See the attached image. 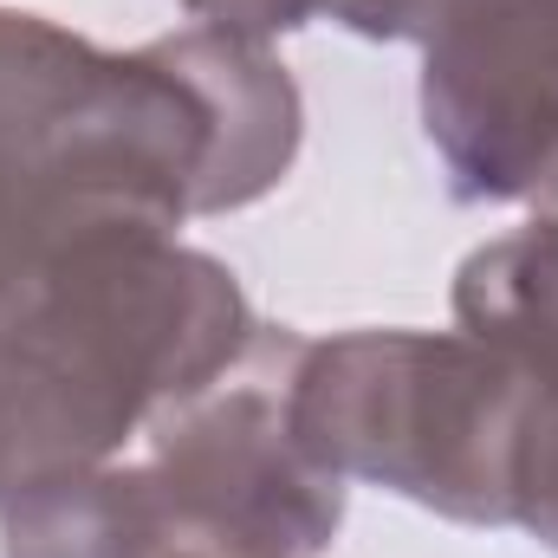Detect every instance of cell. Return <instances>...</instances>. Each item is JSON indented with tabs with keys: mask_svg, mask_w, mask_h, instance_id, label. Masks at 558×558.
<instances>
[{
	"mask_svg": "<svg viewBox=\"0 0 558 558\" xmlns=\"http://www.w3.org/2000/svg\"><path fill=\"white\" fill-rule=\"evenodd\" d=\"M422 131L454 202H526L558 221V59L500 0H468L422 39Z\"/></svg>",
	"mask_w": 558,
	"mask_h": 558,
	"instance_id": "obj_5",
	"label": "cell"
},
{
	"mask_svg": "<svg viewBox=\"0 0 558 558\" xmlns=\"http://www.w3.org/2000/svg\"><path fill=\"white\" fill-rule=\"evenodd\" d=\"M286 416L344 481L461 526H520L558 441V390L468 331L286 338Z\"/></svg>",
	"mask_w": 558,
	"mask_h": 558,
	"instance_id": "obj_3",
	"label": "cell"
},
{
	"mask_svg": "<svg viewBox=\"0 0 558 558\" xmlns=\"http://www.w3.org/2000/svg\"><path fill=\"white\" fill-rule=\"evenodd\" d=\"M454 7H468V0H338L331 20L357 39H416L422 46Z\"/></svg>",
	"mask_w": 558,
	"mask_h": 558,
	"instance_id": "obj_9",
	"label": "cell"
},
{
	"mask_svg": "<svg viewBox=\"0 0 558 558\" xmlns=\"http://www.w3.org/2000/svg\"><path fill=\"white\" fill-rule=\"evenodd\" d=\"M182 539L149 468H78L0 507V558H175Z\"/></svg>",
	"mask_w": 558,
	"mask_h": 558,
	"instance_id": "obj_6",
	"label": "cell"
},
{
	"mask_svg": "<svg viewBox=\"0 0 558 558\" xmlns=\"http://www.w3.org/2000/svg\"><path fill=\"white\" fill-rule=\"evenodd\" d=\"M175 558H202V553H175Z\"/></svg>",
	"mask_w": 558,
	"mask_h": 558,
	"instance_id": "obj_11",
	"label": "cell"
},
{
	"mask_svg": "<svg viewBox=\"0 0 558 558\" xmlns=\"http://www.w3.org/2000/svg\"><path fill=\"white\" fill-rule=\"evenodd\" d=\"M202 26L221 33H247V39H274V33H299L312 20H331L338 0H182Z\"/></svg>",
	"mask_w": 558,
	"mask_h": 558,
	"instance_id": "obj_8",
	"label": "cell"
},
{
	"mask_svg": "<svg viewBox=\"0 0 558 558\" xmlns=\"http://www.w3.org/2000/svg\"><path fill=\"white\" fill-rule=\"evenodd\" d=\"M305 105L267 39L182 26L137 52L0 7V305L105 228L234 215L299 162Z\"/></svg>",
	"mask_w": 558,
	"mask_h": 558,
	"instance_id": "obj_1",
	"label": "cell"
},
{
	"mask_svg": "<svg viewBox=\"0 0 558 558\" xmlns=\"http://www.w3.org/2000/svg\"><path fill=\"white\" fill-rule=\"evenodd\" d=\"M143 468L182 553L202 558H318L351 500L344 474H331L286 416V371L162 410Z\"/></svg>",
	"mask_w": 558,
	"mask_h": 558,
	"instance_id": "obj_4",
	"label": "cell"
},
{
	"mask_svg": "<svg viewBox=\"0 0 558 558\" xmlns=\"http://www.w3.org/2000/svg\"><path fill=\"white\" fill-rule=\"evenodd\" d=\"M513 20H520V33L539 46V52H553L558 59V0H500Z\"/></svg>",
	"mask_w": 558,
	"mask_h": 558,
	"instance_id": "obj_10",
	"label": "cell"
},
{
	"mask_svg": "<svg viewBox=\"0 0 558 558\" xmlns=\"http://www.w3.org/2000/svg\"><path fill=\"white\" fill-rule=\"evenodd\" d=\"M260 344L241 279L162 228H105L0 305V507L111 461Z\"/></svg>",
	"mask_w": 558,
	"mask_h": 558,
	"instance_id": "obj_2",
	"label": "cell"
},
{
	"mask_svg": "<svg viewBox=\"0 0 558 558\" xmlns=\"http://www.w3.org/2000/svg\"><path fill=\"white\" fill-rule=\"evenodd\" d=\"M454 331L558 390V221H526L461 260Z\"/></svg>",
	"mask_w": 558,
	"mask_h": 558,
	"instance_id": "obj_7",
	"label": "cell"
}]
</instances>
